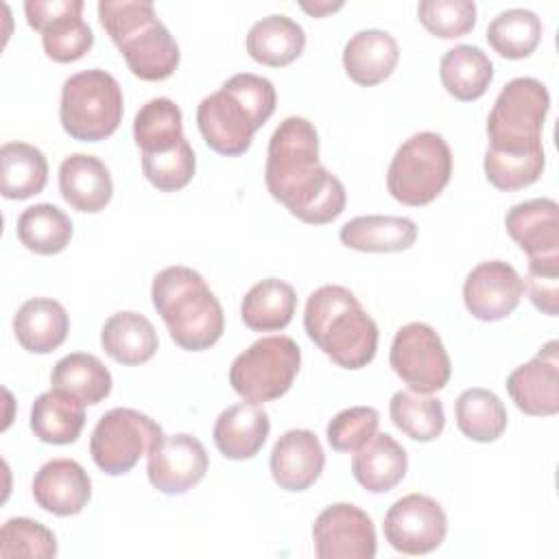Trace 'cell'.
<instances>
[{"label": "cell", "instance_id": "cell-13", "mask_svg": "<svg viewBox=\"0 0 559 559\" xmlns=\"http://www.w3.org/2000/svg\"><path fill=\"white\" fill-rule=\"evenodd\" d=\"M445 533V511L424 493H408L395 500L384 515V537L402 555H428L443 544Z\"/></svg>", "mask_w": 559, "mask_h": 559}, {"label": "cell", "instance_id": "cell-22", "mask_svg": "<svg viewBox=\"0 0 559 559\" xmlns=\"http://www.w3.org/2000/svg\"><path fill=\"white\" fill-rule=\"evenodd\" d=\"M271 430L266 411L253 402L227 406L214 424V443L225 459L245 461L253 459Z\"/></svg>", "mask_w": 559, "mask_h": 559}, {"label": "cell", "instance_id": "cell-14", "mask_svg": "<svg viewBox=\"0 0 559 559\" xmlns=\"http://www.w3.org/2000/svg\"><path fill=\"white\" fill-rule=\"evenodd\" d=\"M314 555L319 559H373L376 528L371 518L356 504L336 502L325 507L312 524Z\"/></svg>", "mask_w": 559, "mask_h": 559}, {"label": "cell", "instance_id": "cell-23", "mask_svg": "<svg viewBox=\"0 0 559 559\" xmlns=\"http://www.w3.org/2000/svg\"><path fill=\"white\" fill-rule=\"evenodd\" d=\"M400 59L397 41L380 28L358 31L343 48V68L347 76L362 87H373L391 76Z\"/></svg>", "mask_w": 559, "mask_h": 559}, {"label": "cell", "instance_id": "cell-12", "mask_svg": "<svg viewBox=\"0 0 559 559\" xmlns=\"http://www.w3.org/2000/svg\"><path fill=\"white\" fill-rule=\"evenodd\" d=\"M83 0H26L31 28L41 33L44 52L57 63L79 61L94 46V33L81 17Z\"/></svg>", "mask_w": 559, "mask_h": 559}, {"label": "cell", "instance_id": "cell-6", "mask_svg": "<svg viewBox=\"0 0 559 559\" xmlns=\"http://www.w3.org/2000/svg\"><path fill=\"white\" fill-rule=\"evenodd\" d=\"M550 109L546 85L533 76L511 79L498 94L489 118V153L535 155L544 153L542 129Z\"/></svg>", "mask_w": 559, "mask_h": 559}, {"label": "cell", "instance_id": "cell-28", "mask_svg": "<svg viewBox=\"0 0 559 559\" xmlns=\"http://www.w3.org/2000/svg\"><path fill=\"white\" fill-rule=\"evenodd\" d=\"M245 46L253 61L269 68H284L304 52L306 33L288 15H266L249 28Z\"/></svg>", "mask_w": 559, "mask_h": 559}, {"label": "cell", "instance_id": "cell-16", "mask_svg": "<svg viewBox=\"0 0 559 559\" xmlns=\"http://www.w3.org/2000/svg\"><path fill=\"white\" fill-rule=\"evenodd\" d=\"M524 282L518 271L502 260L480 262L469 271L463 284L467 312L478 321H500L522 301Z\"/></svg>", "mask_w": 559, "mask_h": 559}, {"label": "cell", "instance_id": "cell-2", "mask_svg": "<svg viewBox=\"0 0 559 559\" xmlns=\"http://www.w3.org/2000/svg\"><path fill=\"white\" fill-rule=\"evenodd\" d=\"M275 103V87L269 79L240 72L199 103L197 127L212 151L238 157L249 151L253 133L273 116Z\"/></svg>", "mask_w": 559, "mask_h": 559}, {"label": "cell", "instance_id": "cell-11", "mask_svg": "<svg viewBox=\"0 0 559 559\" xmlns=\"http://www.w3.org/2000/svg\"><path fill=\"white\" fill-rule=\"evenodd\" d=\"M389 362L413 393H437L452 376V362L441 336L421 321L406 323L395 332Z\"/></svg>", "mask_w": 559, "mask_h": 559}, {"label": "cell", "instance_id": "cell-29", "mask_svg": "<svg viewBox=\"0 0 559 559\" xmlns=\"http://www.w3.org/2000/svg\"><path fill=\"white\" fill-rule=\"evenodd\" d=\"M85 426V404L66 391L50 389L31 406V430L44 443H74Z\"/></svg>", "mask_w": 559, "mask_h": 559}, {"label": "cell", "instance_id": "cell-31", "mask_svg": "<svg viewBox=\"0 0 559 559\" xmlns=\"http://www.w3.org/2000/svg\"><path fill=\"white\" fill-rule=\"evenodd\" d=\"M295 288L277 277H266L253 284L240 304V317L255 332L284 330L295 314Z\"/></svg>", "mask_w": 559, "mask_h": 559}, {"label": "cell", "instance_id": "cell-43", "mask_svg": "<svg viewBox=\"0 0 559 559\" xmlns=\"http://www.w3.org/2000/svg\"><path fill=\"white\" fill-rule=\"evenodd\" d=\"M380 415L371 406H352L336 413L325 430L328 443L336 452H356L378 432Z\"/></svg>", "mask_w": 559, "mask_h": 559}, {"label": "cell", "instance_id": "cell-40", "mask_svg": "<svg viewBox=\"0 0 559 559\" xmlns=\"http://www.w3.org/2000/svg\"><path fill=\"white\" fill-rule=\"evenodd\" d=\"M197 170V157L188 140L164 153L142 155V173L159 192L186 188Z\"/></svg>", "mask_w": 559, "mask_h": 559}, {"label": "cell", "instance_id": "cell-25", "mask_svg": "<svg viewBox=\"0 0 559 559\" xmlns=\"http://www.w3.org/2000/svg\"><path fill=\"white\" fill-rule=\"evenodd\" d=\"M70 330L66 308L48 297H33L24 301L13 317V332L17 343L31 354H50L63 345Z\"/></svg>", "mask_w": 559, "mask_h": 559}, {"label": "cell", "instance_id": "cell-44", "mask_svg": "<svg viewBox=\"0 0 559 559\" xmlns=\"http://www.w3.org/2000/svg\"><path fill=\"white\" fill-rule=\"evenodd\" d=\"M526 290L533 306L548 314L557 317L559 312V258H537L528 260Z\"/></svg>", "mask_w": 559, "mask_h": 559}, {"label": "cell", "instance_id": "cell-35", "mask_svg": "<svg viewBox=\"0 0 559 559\" xmlns=\"http://www.w3.org/2000/svg\"><path fill=\"white\" fill-rule=\"evenodd\" d=\"M15 231L28 251L39 255H55L70 245L72 221L57 205L37 203L20 214Z\"/></svg>", "mask_w": 559, "mask_h": 559}, {"label": "cell", "instance_id": "cell-5", "mask_svg": "<svg viewBox=\"0 0 559 559\" xmlns=\"http://www.w3.org/2000/svg\"><path fill=\"white\" fill-rule=\"evenodd\" d=\"M98 20L129 70L142 81H164L179 66V46L144 0H100Z\"/></svg>", "mask_w": 559, "mask_h": 559}, {"label": "cell", "instance_id": "cell-1", "mask_svg": "<svg viewBox=\"0 0 559 559\" xmlns=\"http://www.w3.org/2000/svg\"><path fill=\"white\" fill-rule=\"evenodd\" d=\"M264 181L271 197L308 225L332 223L345 210V186L319 162V135L301 116L284 118L269 140Z\"/></svg>", "mask_w": 559, "mask_h": 559}, {"label": "cell", "instance_id": "cell-15", "mask_svg": "<svg viewBox=\"0 0 559 559\" xmlns=\"http://www.w3.org/2000/svg\"><path fill=\"white\" fill-rule=\"evenodd\" d=\"M146 474L151 485L166 493L179 496L199 485L207 472V452L203 443L186 432L162 435L151 448Z\"/></svg>", "mask_w": 559, "mask_h": 559}, {"label": "cell", "instance_id": "cell-8", "mask_svg": "<svg viewBox=\"0 0 559 559\" xmlns=\"http://www.w3.org/2000/svg\"><path fill=\"white\" fill-rule=\"evenodd\" d=\"M450 175L452 151L443 135L419 131L395 151L386 170V190L395 201L421 207L443 192Z\"/></svg>", "mask_w": 559, "mask_h": 559}, {"label": "cell", "instance_id": "cell-30", "mask_svg": "<svg viewBox=\"0 0 559 559\" xmlns=\"http://www.w3.org/2000/svg\"><path fill=\"white\" fill-rule=\"evenodd\" d=\"M439 76L450 96L469 103L487 92L493 79V63L478 46L461 44L441 57Z\"/></svg>", "mask_w": 559, "mask_h": 559}, {"label": "cell", "instance_id": "cell-9", "mask_svg": "<svg viewBox=\"0 0 559 559\" xmlns=\"http://www.w3.org/2000/svg\"><path fill=\"white\" fill-rule=\"evenodd\" d=\"M301 367V349L290 336H264L238 354L229 367V384L253 404L288 393Z\"/></svg>", "mask_w": 559, "mask_h": 559}, {"label": "cell", "instance_id": "cell-19", "mask_svg": "<svg viewBox=\"0 0 559 559\" xmlns=\"http://www.w3.org/2000/svg\"><path fill=\"white\" fill-rule=\"evenodd\" d=\"M271 476L284 491H306L323 472L325 452L312 430L284 432L271 450Z\"/></svg>", "mask_w": 559, "mask_h": 559}, {"label": "cell", "instance_id": "cell-36", "mask_svg": "<svg viewBox=\"0 0 559 559\" xmlns=\"http://www.w3.org/2000/svg\"><path fill=\"white\" fill-rule=\"evenodd\" d=\"M507 408L502 400L489 389H467L456 400L459 430L478 443L496 441L507 428Z\"/></svg>", "mask_w": 559, "mask_h": 559}, {"label": "cell", "instance_id": "cell-20", "mask_svg": "<svg viewBox=\"0 0 559 559\" xmlns=\"http://www.w3.org/2000/svg\"><path fill=\"white\" fill-rule=\"evenodd\" d=\"M507 234L528 260L559 258V205L552 199H528L504 216Z\"/></svg>", "mask_w": 559, "mask_h": 559}, {"label": "cell", "instance_id": "cell-45", "mask_svg": "<svg viewBox=\"0 0 559 559\" xmlns=\"http://www.w3.org/2000/svg\"><path fill=\"white\" fill-rule=\"evenodd\" d=\"M299 7H301L306 13L314 15V17H323V15H328V13L338 11V9L343 7V2H314V4H310V2H301Z\"/></svg>", "mask_w": 559, "mask_h": 559}, {"label": "cell", "instance_id": "cell-37", "mask_svg": "<svg viewBox=\"0 0 559 559\" xmlns=\"http://www.w3.org/2000/svg\"><path fill=\"white\" fill-rule=\"evenodd\" d=\"M542 39V20L528 9H507L487 26L489 46L504 59L533 55Z\"/></svg>", "mask_w": 559, "mask_h": 559}, {"label": "cell", "instance_id": "cell-42", "mask_svg": "<svg viewBox=\"0 0 559 559\" xmlns=\"http://www.w3.org/2000/svg\"><path fill=\"white\" fill-rule=\"evenodd\" d=\"M546 166V155H496L485 151V177L487 181L504 192L522 190L531 183H535Z\"/></svg>", "mask_w": 559, "mask_h": 559}, {"label": "cell", "instance_id": "cell-27", "mask_svg": "<svg viewBox=\"0 0 559 559\" xmlns=\"http://www.w3.org/2000/svg\"><path fill=\"white\" fill-rule=\"evenodd\" d=\"M100 345L105 354L127 367L151 360L157 352V332L153 323L133 310L111 314L100 330Z\"/></svg>", "mask_w": 559, "mask_h": 559}, {"label": "cell", "instance_id": "cell-38", "mask_svg": "<svg viewBox=\"0 0 559 559\" xmlns=\"http://www.w3.org/2000/svg\"><path fill=\"white\" fill-rule=\"evenodd\" d=\"M389 415L395 428H400L413 441H432L443 432L445 411L437 397L411 391L393 393L389 402Z\"/></svg>", "mask_w": 559, "mask_h": 559}, {"label": "cell", "instance_id": "cell-24", "mask_svg": "<svg viewBox=\"0 0 559 559\" xmlns=\"http://www.w3.org/2000/svg\"><path fill=\"white\" fill-rule=\"evenodd\" d=\"M408 469L406 450L386 432H376L352 459L356 483L369 493L391 491Z\"/></svg>", "mask_w": 559, "mask_h": 559}, {"label": "cell", "instance_id": "cell-10", "mask_svg": "<svg viewBox=\"0 0 559 559\" xmlns=\"http://www.w3.org/2000/svg\"><path fill=\"white\" fill-rule=\"evenodd\" d=\"M162 428L148 415L135 408H111L107 411L92 430L90 454L94 463L109 476L131 472L140 456L148 454L151 448L162 439Z\"/></svg>", "mask_w": 559, "mask_h": 559}, {"label": "cell", "instance_id": "cell-33", "mask_svg": "<svg viewBox=\"0 0 559 559\" xmlns=\"http://www.w3.org/2000/svg\"><path fill=\"white\" fill-rule=\"evenodd\" d=\"M50 384L83 404H100L111 393L114 382L109 369L94 354L74 352L52 367Z\"/></svg>", "mask_w": 559, "mask_h": 559}, {"label": "cell", "instance_id": "cell-17", "mask_svg": "<svg viewBox=\"0 0 559 559\" xmlns=\"http://www.w3.org/2000/svg\"><path fill=\"white\" fill-rule=\"evenodd\" d=\"M507 391L515 406L533 417H550L559 411V343L548 341L533 360L515 367L507 378Z\"/></svg>", "mask_w": 559, "mask_h": 559}, {"label": "cell", "instance_id": "cell-21", "mask_svg": "<svg viewBox=\"0 0 559 559\" xmlns=\"http://www.w3.org/2000/svg\"><path fill=\"white\" fill-rule=\"evenodd\" d=\"M59 192L72 210L96 214L114 194L109 168L94 155L72 153L59 166Z\"/></svg>", "mask_w": 559, "mask_h": 559}, {"label": "cell", "instance_id": "cell-32", "mask_svg": "<svg viewBox=\"0 0 559 559\" xmlns=\"http://www.w3.org/2000/svg\"><path fill=\"white\" fill-rule=\"evenodd\" d=\"M48 181L44 153L28 142H7L0 148V192L4 199L22 201L39 194Z\"/></svg>", "mask_w": 559, "mask_h": 559}, {"label": "cell", "instance_id": "cell-18", "mask_svg": "<svg viewBox=\"0 0 559 559\" xmlns=\"http://www.w3.org/2000/svg\"><path fill=\"white\" fill-rule=\"evenodd\" d=\"M37 507L52 515H76L92 498V480L85 467L72 459H52L44 463L31 485Z\"/></svg>", "mask_w": 559, "mask_h": 559}, {"label": "cell", "instance_id": "cell-39", "mask_svg": "<svg viewBox=\"0 0 559 559\" xmlns=\"http://www.w3.org/2000/svg\"><path fill=\"white\" fill-rule=\"evenodd\" d=\"M57 555L55 533L31 520V518H11L0 528V557H28V559H52Z\"/></svg>", "mask_w": 559, "mask_h": 559}, {"label": "cell", "instance_id": "cell-4", "mask_svg": "<svg viewBox=\"0 0 559 559\" xmlns=\"http://www.w3.org/2000/svg\"><path fill=\"white\" fill-rule=\"evenodd\" d=\"M151 299L181 349L203 352L223 336L221 301L194 269L175 264L159 271L151 286Z\"/></svg>", "mask_w": 559, "mask_h": 559}, {"label": "cell", "instance_id": "cell-41", "mask_svg": "<svg viewBox=\"0 0 559 559\" xmlns=\"http://www.w3.org/2000/svg\"><path fill=\"white\" fill-rule=\"evenodd\" d=\"M417 15L424 28L441 39L463 37L476 26V4L472 0H421Z\"/></svg>", "mask_w": 559, "mask_h": 559}, {"label": "cell", "instance_id": "cell-26", "mask_svg": "<svg viewBox=\"0 0 559 559\" xmlns=\"http://www.w3.org/2000/svg\"><path fill=\"white\" fill-rule=\"evenodd\" d=\"M347 249L362 253H395L406 251L417 240V225L406 216H356L338 231Z\"/></svg>", "mask_w": 559, "mask_h": 559}, {"label": "cell", "instance_id": "cell-7", "mask_svg": "<svg viewBox=\"0 0 559 559\" xmlns=\"http://www.w3.org/2000/svg\"><path fill=\"white\" fill-rule=\"evenodd\" d=\"M122 105L120 83L109 72L92 68L63 81L59 120L70 138L100 142L118 129Z\"/></svg>", "mask_w": 559, "mask_h": 559}, {"label": "cell", "instance_id": "cell-34", "mask_svg": "<svg viewBox=\"0 0 559 559\" xmlns=\"http://www.w3.org/2000/svg\"><path fill=\"white\" fill-rule=\"evenodd\" d=\"M133 140L142 155L164 153L181 144L186 135L179 105L166 96L144 103L133 120Z\"/></svg>", "mask_w": 559, "mask_h": 559}, {"label": "cell", "instance_id": "cell-3", "mask_svg": "<svg viewBox=\"0 0 559 559\" xmlns=\"http://www.w3.org/2000/svg\"><path fill=\"white\" fill-rule=\"evenodd\" d=\"M304 330L343 369L367 367L378 352V325L345 286L328 284L308 297Z\"/></svg>", "mask_w": 559, "mask_h": 559}]
</instances>
